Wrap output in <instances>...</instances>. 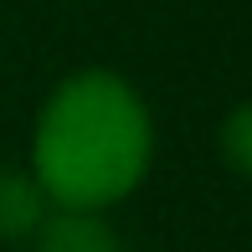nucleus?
I'll use <instances>...</instances> for the list:
<instances>
[{
  "mask_svg": "<svg viewBox=\"0 0 252 252\" xmlns=\"http://www.w3.org/2000/svg\"><path fill=\"white\" fill-rule=\"evenodd\" d=\"M155 155L150 108L119 72H72L41 103L31 134V175L52 206L103 211L144 180Z\"/></svg>",
  "mask_w": 252,
  "mask_h": 252,
  "instance_id": "1",
  "label": "nucleus"
},
{
  "mask_svg": "<svg viewBox=\"0 0 252 252\" xmlns=\"http://www.w3.org/2000/svg\"><path fill=\"white\" fill-rule=\"evenodd\" d=\"M36 252H124L113 226L98 211H67L52 206L47 221L36 226Z\"/></svg>",
  "mask_w": 252,
  "mask_h": 252,
  "instance_id": "2",
  "label": "nucleus"
},
{
  "mask_svg": "<svg viewBox=\"0 0 252 252\" xmlns=\"http://www.w3.org/2000/svg\"><path fill=\"white\" fill-rule=\"evenodd\" d=\"M52 201L36 186L31 170H0V242H21L36 237V226L47 221Z\"/></svg>",
  "mask_w": 252,
  "mask_h": 252,
  "instance_id": "3",
  "label": "nucleus"
},
{
  "mask_svg": "<svg viewBox=\"0 0 252 252\" xmlns=\"http://www.w3.org/2000/svg\"><path fill=\"white\" fill-rule=\"evenodd\" d=\"M221 155H226V165H232L242 180H252V103H242V108L226 113V124H221Z\"/></svg>",
  "mask_w": 252,
  "mask_h": 252,
  "instance_id": "4",
  "label": "nucleus"
}]
</instances>
